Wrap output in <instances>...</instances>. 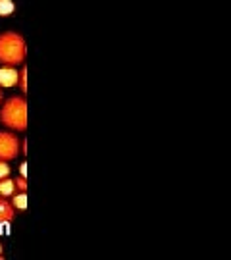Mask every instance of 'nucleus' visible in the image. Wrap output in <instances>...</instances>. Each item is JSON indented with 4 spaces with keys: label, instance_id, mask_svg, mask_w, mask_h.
I'll use <instances>...</instances> for the list:
<instances>
[{
    "label": "nucleus",
    "instance_id": "1",
    "mask_svg": "<svg viewBox=\"0 0 231 260\" xmlns=\"http://www.w3.org/2000/svg\"><path fill=\"white\" fill-rule=\"evenodd\" d=\"M27 54L25 39L15 33V31H6L0 35V64L4 66H19L23 64Z\"/></svg>",
    "mask_w": 231,
    "mask_h": 260
},
{
    "label": "nucleus",
    "instance_id": "2",
    "mask_svg": "<svg viewBox=\"0 0 231 260\" xmlns=\"http://www.w3.org/2000/svg\"><path fill=\"white\" fill-rule=\"evenodd\" d=\"M0 122L14 131L27 130V102L23 97H12L0 108Z\"/></svg>",
    "mask_w": 231,
    "mask_h": 260
},
{
    "label": "nucleus",
    "instance_id": "3",
    "mask_svg": "<svg viewBox=\"0 0 231 260\" xmlns=\"http://www.w3.org/2000/svg\"><path fill=\"white\" fill-rule=\"evenodd\" d=\"M19 154V139L12 133H0V160L10 162Z\"/></svg>",
    "mask_w": 231,
    "mask_h": 260
},
{
    "label": "nucleus",
    "instance_id": "4",
    "mask_svg": "<svg viewBox=\"0 0 231 260\" xmlns=\"http://www.w3.org/2000/svg\"><path fill=\"white\" fill-rule=\"evenodd\" d=\"M17 75H19V72L14 66H2L0 68V87L17 85Z\"/></svg>",
    "mask_w": 231,
    "mask_h": 260
},
{
    "label": "nucleus",
    "instance_id": "5",
    "mask_svg": "<svg viewBox=\"0 0 231 260\" xmlns=\"http://www.w3.org/2000/svg\"><path fill=\"white\" fill-rule=\"evenodd\" d=\"M15 218V208L14 204L8 201L6 197L0 195V224H8Z\"/></svg>",
    "mask_w": 231,
    "mask_h": 260
},
{
    "label": "nucleus",
    "instance_id": "6",
    "mask_svg": "<svg viewBox=\"0 0 231 260\" xmlns=\"http://www.w3.org/2000/svg\"><path fill=\"white\" fill-rule=\"evenodd\" d=\"M14 191H15V183L12 179H8V177L0 179V195L2 197H10V195H14Z\"/></svg>",
    "mask_w": 231,
    "mask_h": 260
},
{
    "label": "nucleus",
    "instance_id": "7",
    "mask_svg": "<svg viewBox=\"0 0 231 260\" xmlns=\"http://www.w3.org/2000/svg\"><path fill=\"white\" fill-rule=\"evenodd\" d=\"M14 10H15V4L12 0H0V15H2V17L12 15Z\"/></svg>",
    "mask_w": 231,
    "mask_h": 260
},
{
    "label": "nucleus",
    "instance_id": "8",
    "mask_svg": "<svg viewBox=\"0 0 231 260\" xmlns=\"http://www.w3.org/2000/svg\"><path fill=\"white\" fill-rule=\"evenodd\" d=\"M14 208H19V210H25V206H27V197H25V193H19V195H15L14 201Z\"/></svg>",
    "mask_w": 231,
    "mask_h": 260
},
{
    "label": "nucleus",
    "instance_id": "9",
    "mask_svg": "<svg viewBox=\"0 0 231 260\" xmlns=\"http://www.w3.org/2000/svg\"><path fill=\"white\" fill-rule=\"evenodd\" d=\"M17 85H19V89H21V93L27 91V70H25V68L19 70V75H17Z\"/></svg>",
    "mask_w": 231,
    "mask_h": 260
},
{
    "label": "nucleus",
    "instance_id": "10",
    "mask_svg": "<svg viewBox=\"0 0 231 260\" xmlns=\"http://www.w3.org/2000/svg\"><path fill=\"white\" fill-rule=\"evenodd\" d=\"M14 183H15V189H19L21 193H25V191H27V181H25V177H23V175H21V177H17Z\"/></svg>",
    "mask_w": 231,
    "mask_h": 260
},
{
    "label": "nucleus",
    "instance_id": "11",
    "mask_svg": "<svg viewBox=\"0 0 231 260\" xmlns=\"http://www.w3.org/2000/svg\"><path fill=\"white\" fill-rule=\"evenodd\" d=\"M8 175H10L8 162H2V160H0V179H2V177H8Z\"/></svg>",
    "mask_w": 231,
    "mask_h": 260
},
{
    "label": "nucleus",
    "instance_id": "12",
    "mask_svg": "<svg viewBox=\"0 0 231 260\" xmlns=\"http://www.w3.org/2000/svg\"><path fill=\"white\" fill-rule=\"evenodd\" d=\"M19 173H21V175L25 177V173H27V164H25V162H23V164L19 166Z\"/></svg>",
    "mask_w": 231,
    "mask_h": 260
},
{
    "label": "nucleus",
    "instance_id": "13",
    "mask_svg": "<svg viewBox=\"0 0 231 260\" xmlns=\"http://www.w3.org/2000/svg\"><path fill=\"white\" fill-rule=\"evenodd\" d=\"M4 259V255H2V245H0V260Z\"/></svg>",
    "mask_w": 231,
    "mask_h": 260
},
{
    "label": "nucleus",
    "instance_id": "14",
    "mask_svg": "<svg viewBox=\"0 0 231 260\" xmlns=\"http://www.w3.org/2000/svg\"><path fill=\"white\" fill-rule=\"evenodd\" d=\"M0 102H2V93H0Z\"/></svg>",
    "mask_w": 231,
    "mask_h": 260
}]
</instances>
